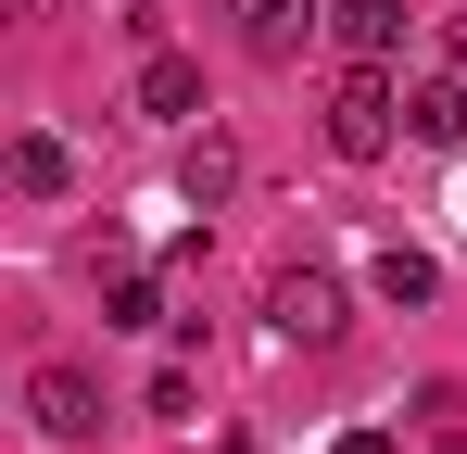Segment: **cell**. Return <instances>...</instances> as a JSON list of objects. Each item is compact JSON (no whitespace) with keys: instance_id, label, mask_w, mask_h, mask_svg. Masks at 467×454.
<instances>
[{"instance_id":"30bf717a","label":"cell","mask_w":467,"mask_h":454,"mask_svg":"<svg viewBox=\"0 0 467 454\" xmlns=\"http://www.w3.org/2000/svg\"><path fill=\"white\" fill-rule=\"evenodd\" d=\"M177 190H190V202H228V190H240V151H228V139H190Z\"/></svg>"},{"instance_id":"52a82bcc","label":"cell","mask_w":467,"mask_h":454,"mask_svg":"<svg viewBox=\"0 0 467 454\" xmlns=\"http://www.w3.org/2000/svg\"><path fill=\"white\" fill-rule=\"evenodd\" d=\"M127 101H140V114H152V127H190V114H202V64H190V51H152V64H140V88H127Z\"/></svg>"},{"instance_id":"7c38bea8","label":"cell","mask_w":467,"mask_h":454,"mask_svg":"<svg viewBox=\"0 0 467 454\" xmlns=\"http://www.w3.org/2000/svg\"><path fill=\"white\" fill-rule=\"evenodd\" d=\"M328 454H391V429H341V442H328Z\"/></svg>"},{"instance_id":"8992f818","label":"cell","mask_w":467,"mask_h":454,"mask_svg":"<svg viewBox=\"0 0 467 454\" xmlns=\"http://www.w3.org/2000/svg\"><path fill=\"white\" fill-rule=\"evenodd\" d=\"M404 139L417 151H455L467 139V76H417V88H404Z\"/></svg>"},{"instance_id":"8fae6325","label":"cell","mask_w":467,"mask_h":454,"mask_svg":"<svg viewBox=\"0 0 467 454\" xmlns=\"http://www.w3.org/2000/svg\"><path fill=\"white\" fill-rule=\"evenodd\" d=\"M101 328H164V291H152V278H140V265H127V278L101 291Z\"/></svg>"},{"instance_id":"6da1fadb","label":"cell","mask_w":467,"mask_h":454,"mask_svg":"<svg viewBox=\"0 0 467 454\" xmlns=\"http://www.w3.org/2000/svg\"><path fill=\"white\" fill-rule=\"evenodd\" d=\"M391 139H404V88H391V64H354L328 88V151L341 164H379Z\"/></svg>"},{"instance_id":"ba28073f","label":"cell","mask_w":467,"mask_h":454,"mask_svg":"<svg viewBox=\"0 0 467 454\" xmlns=\"http://www.w3.org/2000/svg\"><path fill=\"white\" fill-rule=\"evenodd\" d=\"M64 177H77V151L51 139V127H26V139H13V190H26V202H51Z\"/></svg>"},{"instance_id":"7a4b0ae2","label":"cell","mask_w":467,"mask_h":454,"mask_svg":"<svg viewBox=\"0 0 467 454\" xmlns=\"http://www.w3.org/2000/svg\"><path fill=\"white\" fill-rule=\"evenodd\" d=\"M265 328H278V341H341V278H328V265H278V278H265Z\"/></svg>"},{"instance_id":"5b68a950","label":"cell","mask_w":467,"mask_h":454,"mask_svg":"<svg viewBox=\"0 0 467 454\" xmlns=\"http://www.w3.org/2000/svg\"><path fill=\"white\" fill-rule=\"evenodd\" d=\"M328 38H341V64H391L404 51V0H328Z\"/></svg>"},{"instance_id":"3957f363","label":"cell","mask_w":467,"mask_h":454,"mask_svg":"<svg viewBox=\"0 0 467 454\" xmlns=\"http://www.w3.org/2000/svg\"><path fill=\"white\" fill-rule=\"evenodd\" d=\"M26 417H38L51 442H88V429H101V378L88 366H38L26 378Z\"/></svg>"},{"instance_id":"4fadbf2b","label":"cell","mask_w":467,"mask_h":454,"mask_svg":"<svg viewBox=\"0 0 467 454\" xmlns=\"http://www.w3.org/2000/svg\"><path fill=\"white\" fill-rule=\"evenodd\" d=\"M455 76H467V13H455Z\"/></svg>"},{"instance_id":"9c48e42d","label":"cell","mask_w":467,"mask_h":454,"mask_svg":"<svg viewBox=\"0 0 467 454\" xmlns=\"http://www.w3.org/2000/svg\"><path fill=\"white\" fill-rule=\"evenodd\" d=\"M367 278H379V303H430V291H442V265H430L417 240H391V253L367 265Z\"/></svg>"},{"instance_id":"277c9868","label":"cell","mask_w":467,"mask_h":454,"mask_svg":"<svg viewBox=\"0 0 467 454\" xmlns=\"http://www.w3.org/2000/svg\"><path fill=\"white\" fill-rule=\"evenodd\" d=\"M228 26H240V51H253V64H291L328 13H316V0H228Z\"/></svg>"}]
</instances>
